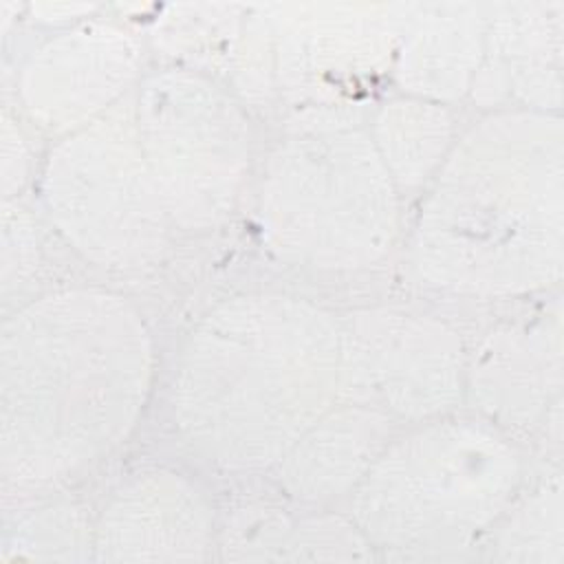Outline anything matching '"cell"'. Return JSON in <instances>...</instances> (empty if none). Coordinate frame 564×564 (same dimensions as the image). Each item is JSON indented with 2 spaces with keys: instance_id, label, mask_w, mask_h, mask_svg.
Listing matches in <instances>:
<instances>
[{
  "instance_id": "21",
  "label": "cell",
  "mask_w": 564,
  "mask_h": 564,
  "mask_svg": "<svg viewBox=\"0 0 564 564\" xmlns=\"http://www.w3.org/2000/svg\"><path fill=\"white\" fill-rule=\"evenodd\" d=\"M40 269V240L31 209L2 200V293L22 291Z\"/></svg>"
},
{
  "instance_id": "3",
  "label": "cell",
  "mask_w": 564,
  "mask_h": 564,
  "mask_svg": "<svg viewBox=\"0 0 564 564\" xmlns=\"http://www.w3.org/2000/svg\"><path fill=\"white\" fill-rule=\"evenodd\" d=\"M412 267L463 297L557 286L564 264V132L553 112L502 110L447 152L421 203Z\"/></svg>"
},
{
  "instance_id": "5",
  "label": "cell",
  "mask_w": 564,
  "mask_h": 564,
  "mask_svg": "<svg viewBox=\"0 0 564 564\" xmlns=\"http://www.w3.org/2000/svg\"><path fill=\"white\" fill-rule=\"evenodd\" d=\"M399 207V189L368 130H291L264 165L260 234L293 267L361 271L392 249Z\"/></svg>"
},
{
  "instance_id": "6",
  "label": "cell",
  "mask_w": 564,
  "mask_h": 564,
  "mask_svg": "<svg viewBox=\"0 0 564 564\" xmlns=\"http://www.w3.org/2000/svg\"><path fill=\"white\" fill-rule=\"evenodd\" d=\"M42 200L57 234L99 269L134 273L165 258L174 225L141 148L134 90L51 148Z\"/></svg>"
},
{
  "instance_id": "10",
  "label": "cell",
  "mask_w": 564,
  "mask_h": 564,
  "mask_svg": "<svg viewBox=\"0 0 564 564\" xmlns=\"http://www.w3.org/2000/svg\"><path fill=\"white\" fill-rule=\"evenodd\" d=\"M141 59V44L121 26L79 22L29 55L18 75V99L40 130L66 137L130 95Z\"/></svg>"
},
{
  "instance_id": "17",
  "label": "cell",
  "mask_w": 564,
  "mask_h": 564,
  "mask_svg": "<svg viewBox=\"0 0 564 564\" xmlns=\"http://www.w3.org/2000/svg\"><path fill=\"white\" fill-rule=\"evenodd\" d=\"M562 527V478L560 471H551L522 498H513L489 531V557L560 564L564 560Z\"/></svg>"
},
{
  "instance_id": "1",
  "label": "cell",
  "mask_w": 564,
  "mask_h": 564,
  "mask_svg": "<svg viewBox=\"0 0 564 564\" xmlns=\"http://www.w3.org/2000/svg\"><path fill=\"white\" fill-rule=\"evenodd\" d=\"M154 348L121 295L51 291L4 319L0 474L4 491H44L108 456L134 430Z\"/></svg>"
},
{
  "instance_id": "13",
  "label": "cell",
  "mask_w": 564,
  "mask_h": 564,
  "mask_svg": "<svg viewBox=\"0 0 564 564\" xmlns=\"http://www.w3.org/2000/svg\"><path fill=\"white\" fill-rule=\"evenodd\" d=\"M564 2H489L485 55L471 97L480 106L513 101L520 110L562 106Z\"/></svg>"
},
{
  "instance_id": "2",
  "label": "cell",
  "mask_w": 564,
  "mask_h": 564,
  "mask_svg": "<svg viewBox=\"0 0 564 564\" xmlns=\"http://www.w3.org/2000/svg\"><path fill=\"white\" fill-rule=\"evenodd\" d=\"M339 319L304 297L258 291L216 304L172 377L181 441L225 471L273 469L337 403Z\"/></svg>"
},
{
  "instance_id": "22",
  "label": "cell",
  "mask_w": 564,
  "mask_h": 564,
  "mask_svg": "<svg viewBox=\"0 0 564 564\" xmlns=\"http://www.w3.org/2000/svg\"><path fill=\"white\" fill-rule=\"evenodd\" d=\"M29 145L9 110L2 112V200H11L29 178Z\"/></svg>"
},
{
  "instance_id": "9",
  "label": "cell",
  "mask_w": 564,
  "mask_h": 564,
  "mask_svg": "<svg viewBox=\"0 0 564 564\" xmlns=\"http://www.w3.org/2000/svg\"><path fill=\"white\" fill-rule=\"evenodd\" d=\"M467 352L443 319L394 306H368L339 319L337 401L390 421H430L465 397Z\"/></svg>"
},
{
  "instance_id": "18",
  "label": "cell",
  "mask_w": 564,
  "mask_h": 564,
  "mask_svg": "<svg viewBox=\"0 0 564 564\" xmlns=\"http://www.w3.org/2000/svg\"><path fill=\"white\" fill-rule=\"evenodd\" d=\"M95 544L86 511L68 500H51L15 522L4 540V560H77Z\"/></svg>"
},
{
  "instance_id": "20",
  "label": "cell",
  "mask_w": 564,
  "mask_h": 564,
  "mask_svg": "<svg viewBox=\"0 0 564 564\" xmlns=\"http://www.w3.org/2000/svg\"><path fill=\"white\" fill-rule=\"evenodd\" d=\"M293 520L275 505H247L231 513L223 533V555L229 560H282Z\"/></svg>"
},
{
  "instance_id": "19",
  "label": "cell",
  "mask_w": 564,
  "mask_h": 564,
  "mask_svg": "<svg viewBox=\"0 0 564 564\" xmlns=\"http://www.w3.org/2000/svg\"><path fill=\"white\" fill-rule=\"evenodd\" d=\"M372 544L352 520L333 513L302 518L293 524L282 560H370Z\"/></svg>"
},
{
  "instance_id": "8",
  "label": "cell",
  "mask_w": 564,
  "mask_h": 564,
  "mask_svg": "<svg viewBox=\"0 0 564 564\" xmlns=\"http://www.w3.org/2000/svg\"><path fill=\"white\" fill-rule=\"evenodd\" d=\"M401 24L403 4H275L273 84L289 132L361 126Z\"/></svg>"
},
{
  "instance_id": "23",
  "label": "cell",
  "mask_w": 564,
  "mask_h": 564,
  "mask_svg": "<svg viewBox=\"0 0 564 564\" xmlns=\"http://www.w3.org/2000/svg\"><path fill=\"white\" fill-rule=\"evenodd\" d=\"M95 4H35L33 13H37V20L44 22H62L73 18H84L95 13Z\"/></svg>"
},
{
  "instance_id": "4",
  "label": "cell",
  "mask_w": 564,
  "mask_h": 564,
  "mask_svg": "<svg viewBox=\"0 0 564 564\" xmlns=\"http://www.w3.org/2000/svg\"><path fill=\"white\" fill-rule=\"evenodd\" d=\"M520 482V452L500 427L445 414L383 447L350 494V520L390 560L458 557L489 535Z\"/></svg>"
},
{
  "instance_id": "12",
  "label": "cell",
  "mask_w": 564,
  "mask_h": 564,
  "mask_svg": "<svg viewBox=\"0 0 564 564\" xmlns=\"http://www.w3.org/2000/svg\"><path fill=\"white\" fill-rule=\"evenodd\" d=\"M214 542V511L205 494L178 471L132 474L108 498L97 527V560H205Z\"/></svg>"
},
{
  "instance_id": "11",
  "label": "cell",
  "mask_w": 564,
  "mask_h": 564,
  "mask_svg": "<svg viewBox=\"0 0 564 564\" xmlns=\"http://www.w3.org/2000/svg\"><path fill=\"white\" fill-rule=\"evenodd\" d=\"M562 308L491 328L467 355L465 394L480 416L502 432L533 430L562 403Z\"/></svg>"
},
{
  "instance_id": "15",
  "label": "cell",
  "mask_w": 564,
  "mask_h": 564,
  "mask_svg": "<svg viewBox=\"0 0 564 564\" xmlns=\"http://www.w3.org/2000/svg\"><path fill=\"white\" fill-rule=\"evenodd\" d=\"M392 421L375 410L335 403L273 467L284 496L324 505L352 494L390 443Z\"/></svg>"
},
{
  "instance_id": "7",
  "label": "cell",
  "mask_w": 564,
  "mask_h": 564,
  "mask_svg": "<svg viewBox=\"0 0 564 564\" xmlns=\"http://www.w3.org/2000/svg\"><path fill=\"white\" fill-rule=\"evenodd\" d=\"M134 115L172 225L189 234L225 225L251 163V132L240 101L209 75L176 66L141 82Z\"/></svg>"
},
{
  "instance_id": "14",
  "label": "cell",
  "mask_w": 564,
  "mask_h": 564,
  "mask_svg": "<svg viewBox=\"0 0 564 564\" xmlns=\"http://www.w3.org/2000/svg\"><path fill=\"white\" fill-rule=\"evenodd\" d=\"M489 4H403L392 77L410 97L454 104L471 93L485 55Z\"/></svg>"
},
{
  "instance_id": "16",
  "label": "cell",
  "mask_w": 564,
  "mask_h": 564,
  "mask_svg": "<svg viewBox=\"0 0 564 564\" xmlns=\"http://www.w3.org/2000/svg\"><path fill=\"white\" fill-rule=\"evenodd\" d=\"M399 192L423 187L438 172L454 145V121L447 106L414 97L379 106L368 130Z\"/></svg>"
}]
</instances>
